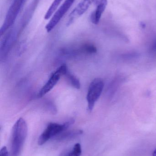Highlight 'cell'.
Instances as JSON below:
<instances>
[{"label": "cell", "mask_w": 156, "mask_h": 156, "mask_svg": "<svg viewBox=\"0 0 156 156\" xmlns=\"http://www.w3.org/2000/svg\"><path fill=\"white\" fill-rule=\"evenodd\" d=\"M104 87L103 80L100 78L94 79L90 84L87 95L88 110L92 112L95 103L100 98Z\"/></svg>", "instance_id": "277c9868"}, {"label": "cell", "mask_w": 156, "mask_h": 156, "mask_svg": "<svg viewBox=\"0 0 156 156\" xmlns=\"http://www.w3.org/2000/svg\"><path fill=\"white\" fill-rule=\"evenodd\" d=\"M66 76L71 85L77 89H79L81 87L79 80L75 76L71 74L69 71L67 73Z\"/></svg>", "instance_id": "7c38bea8"}, {"label": "cell", "mask_w": 156, "mask_h": 156, "mask_svg": "<svg viewBox=\"0 0 156 156\" xmlns=\"http://www.w3.org/2000/svg\"><path fill=\"white\" fill-rule=\"evenodd\" d=\"M27 126L23 118L16 121L12 129L11 151L12 156H18L24 144L27 134Z\"/></svg>", "instance_id": "6da1fadb"}, {"label": "cell", "mask_w": 156, "mask_h": 156, "mask_svg": "<svg viewBox=\"0 0 156 156\" xmlns=\"http://www.w3.org/2000/svg\"><path fill=\"white\" fill-rule=\"evenodd\" d=\"M82 150L80 144L77 143L74 145L71 150L64 154L63 156H81Z\"/></svg>", "instance_id": "8fae6325"}, {"label": "cell", "mask_w": 156, "mask_h": 156, "mask_svg": "<svg viewBox=\"0 0 156 156\" xmlns=\"http://www.w3.org/2000/svg\"><path fill=\"white\" fill-rule=\"evenodd\" d=\"M62 75L57 69L53 72L45 84L41 88L38 92V96L39 97H43L44 95L49 92L57 84Z\"/></svg>", "instance_id": "52a82bcc"}, {"label": "cell", "mask_w": 156, "mask_h": 156, "mask_svg": "<svg viewBox=\"0 0 156 156\" xmlns=\"http://www.w3.org/2000/svg\"><path fill=\"white\" fill-rule=\"evenodd\" d=\"M75 1L76 0H65L58 7L46 25L45 29L48 33L51 32L56 26L67 12Z\"/></svg>", "instance_id": "5b68a950"}, {"label": "cell", "mask_w": 156, "mask_h": 156, "mask_svg": "<svg viewBox=\"0 0 156 156\" xmlns=\"http://www.w3.org/2000/svg\"><path fill=\"white\" fill-rule=\"evenodd\" d=\"M81 52L87 54H94L97 52V48L93 45L91 44H85L80 48Z\"/></svg>", "instance_id": "4fadbf2b"}, {"label": "cell", "mask_w": 156, "mask_h": 156, "mask_svg": "<svg viewBox=\"0 0 156 156\" xmlns=\"http://www.w3.org/2000/svg\"><path fill=\"white\" fill-rule=\"evenodd\" d=\"M96 8L92 13L90 16L91 22L95 25L100 23L102 15L108 3L107 0H96Z\"/></svg>", "instance_id": "ba28073f"}, {"label": "cell", "mask_w": 156, "mask_h": 156, "mask_svg": "<svg viewBox=\"0 0 156 156\" xmlns=\"http://www.w3.org/2000/svg\"><path fill=\"white\" fill-rule=\"evenodd\" d=\"M62 1L63 0H54L45 15L44 18L45 20L50 19V17H52V16L59 7Z\"/></svg>", "instance_id": "9c48e42d"}, {"label": "cell", "mask_w": 156, "mask_h": 156, "mask_svg": "<svg viewBox=\"0 0 156 156\" xmlns=\"http://www.w3.org/2000/svg\"><path fill=\"white\" fill-rule=\"evenodd\" d=\"M152 156H156V149H155L154 151L153 152Z\"/></svg>", "instance_id": "e0dca14e"}, {"label": "cell", "mask_w": 156, "mask_h": 156, "mask_svg": "<svg viewBox=\"0 0 156 156\" xmlns=\"http://www.w3.org/2000/svg\"><path fill=\"white\" fill-rule=\"evenodd\" d=\"M82 133H83V131L81 130L69 131V132H66L62 134H60L59 136H57V139L59 141L67 140V139H70V138L80 135L82 134Z\"/></svg>", "instance_id": "30bf717a"}, {"label": "cell", "mask_w": 156, "mask_h": 156, "mask_svg": "<svg viewBox=\"0 0 156 156\" xmlns=\"http://www.w3.org/2000/svg\"><path fill=\"white\" fill-rule=\"evenodd\" d=\"M26 0H13L9 7L3 23L0 29L1 35H3L15 22L18 14L24 5Z\"/></svg>", "instance_id": "3957f363"}, {"label": "cell", "mask_w": 156, "mask_h": 156, "mask_svg": "<svg viewBox=\"0 0 156 156\" xmlns=\"http://www.w3.org/2000/svg\"><path fill=\"white\" fill-rule=\"evenodd\" d=\"M140 26H141V27L142 28H144L146 27V24L144 23H143V22H141V23H140Z\"/></svg>", "instance_id": "2e32d148"}, {"label": "cell", "mask_w": 156, "mask_h": 156, "mask_svg": "<svg viewBox=\"0 0 156 156\" xmlns=\"http://www.w3.org/2000/svg\"><path fill=\"white\" fill-rule=\"evenodd\" d=\"M95 1L96 0H82L70 14L67 21V26H70L78 18L83 15Z\"/></svg>", "instance_id": "8992f818"}, {"label": "cell", "mask_w": 156, "mask_h": 156, "mask_svg": "<svg viewBox=\"0 0 156 156\" xmlns=\"http://www.w3.org/2000/svg\"><path fill=\"white\" fill-rule=\"evenodd\" d=\"M0 156H10L6 147H3L0 151Z\"/></svg>", "instance_id": "5bb4252c"}, {"label": "cell", "mask_w": 156, "mask_h": 156, "mask_svg": "<svg viewBox=\"0 0 156 156\" xmlns=\"http://www.w3.org/2000/svg\"><path fill=\"white\" fill-rule=\"evenodd\" d=\"M74 122V120H71L63 124L49 123L38 137V145H43L52 137L60 134Z\"/></svg>", "instance_id": "7a4b0ae2"}, {"label": "cell", "mask_w": 156, "mask_h": 156, "mask_svg": "<svg viewBox=\"0 0 156 156\" xmlns=\"http://www.w3.org/2000/svg\"><path fill=\"white\" fill-rule=\"evenodd\" d=\"M150 50L153 53L156 54V40L152 44L151 48H150Z\"/></svg>", "instance_id": "9a60e30c"}]
</instances>
